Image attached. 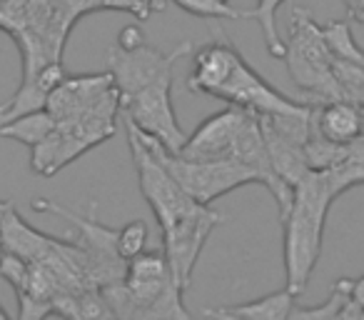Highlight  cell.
Instances as JSON below:
<instances>
[{"mask_svg":"<svg viewBox=\"0 0 364 320\" xmlns=\"http://www.w3.org/2000/svg\"><path fill=\"white\" fill-rule=\"evenodd\" d=\"M122 125H125L142 198L147 200L160 225V248L165 250L172 278L182 290H188L205 243L213 230L228 218L220 210L190 198L170 175V170L157 160L155 153L147 148L137 125H132L127 118H122Z\"/></svg>","mask_w":364,"mask_h":320,"instance_id":"cell-1","label":"cell"},{"mask_svg":"<svg viewBox=\"0 0 364 320\" xmlns=\"http://www.w3.org/2000/svg\"><path fill=\"white\" fill-rule=\"evenodd\" d=\"M188 88L200 96L225 100L228 105H240L255 113H302L312 108L309 100H294L274 91L235 48L225 33L205 43L193 58V71L188 76Z\"/></svg>","mask_w":364,"mask_h":320,"instance_id":"cell-2","label":"cell"},{"mask_svg":"<svg viewBox=\"0 0 364 320\" xmlns=\"http://www.w3.org/2000/svg\"><path fill=\"white\" fill-rule=\"evenodd\" d=\"M334 190L322 170H309L294 183L292 205L282 215V260L284 288L299 298L317 270L324 240V220L334 203Z\"/></svg>","mask_w":364,"mask_h":320,"instance_id":"cell-3","label":"cell"},{"mask_svg":"<svg viewBox=\"0 0 364 320\" xmlns=\"http://www.w3.org/2000/svg\"><path fill=\"white\" fill-rule=\"evenodd\" d=\"M112 318H177L188 320L182 288L172 278L165 250H142L127 260L125 278L100 288Z\"/></svg>","mask_w":364,"mask_h":320,"instance_id":"cell-4","label":"cell"},{"mask_svg":"<svg viewBox=\"0 0 364 320\" xmlns=\"http://www.w3.org/2000/svg\"><path fill=\"white\" fill-rule=\"evenodd\" d=\"M284 66L294 86L307 93V100L327 103L344 100L332 71V53L322 33V23L312 18L307 8L297 6L289 18V38L284 41Z\"/></svg>","mask_w":364,"mask_h":320,"instance_id":"cell-5","label":"cell"},{"mask_svg":"<svg viewBox=\"0 0 364 320\" xmlns=\"http://www.w3.org/2000/svg\"><path fill=\"white\" fill-rule=\"evenodd\" d=\"M140 135L147 143V148L157 155V160L180 183V188L203 205L215 203L218 198L232 193L235 188H242V185H259V175L240 160H190V158H182L177 153L167 150L157 138L147 135L142 130Z\"/></svg>","mask_w":364,"mask_h":320,"instance_id":"cell-6","label":"cell"},{"mask_svg":"<svg viewBox=\"0 0 364 320\" xmlns=\"http://www.w3.org/2000/svg\"><path fill=\"white\" fill-rule=\"evenodd\" d=\"M31 208L36 210V213L60 215V218L70 220L73 225H77L80 235L75 238V243L80 245L82 253H85L87 273H90V280L97 285V288L125 278L127 260H122L115 248L117 228L102 225V220L95 218V203L90 205L87 213H75V210H70V208H63V205L55 203V200L36 198L31 203Z\"/></svg>","mask_w":364,"mask_h":320,"instance_id":"cell-7","label":"cell"},{"mask_svg":"<svg viewBox=\"0 0 364 320\" xmlns=\"http://www.w3.org/2000/svg\"><path fill=\"white\" fill-rule=\"evenodd\" d=\"M172 76L152 81L150 86L140 88L127 98H120V115L135 123L142 133L157 138L167 150L180 153L188 135L182 133L177 123L175 108H172Z\"/></svg>","mask_w":364,"mask_h":320,"instance_id":"cell-8","label":"cell"},{"mask_svg":"<svg viewBox=\"0 0 364 320\" xmlns=\"http://www.w3.org/2000/svg\"><path fill=\"white\" fill-rule=\"evenodd\" d=\"M193 51V43L185 41L170 53H162L160 48L152 46H137L132 51H122L120 46H112L107 51V71L112 73V81L120 93V98H127L137 93L140 88L150 86L152 81L172 76L175 61L188 56Z\"/></svg>","mask_w":364,"mask_h":320,"instance_id":"cell-9","label":"cell"},{"mask_svg":"<svg viewBox=\"0 0 364 320\" xmlns=\"http://www.w3.org/2000/svg\"><path fill=\"white\" fill-rule=\"evenodd\" d=\"M112 96H120L112 73H87V76H65L48 96L46 108L55 118V125H70Z\"/></svg>","mask_w":364,"mask_h":320,"instance_id":"cell-10","label":"cell"},{"mask_svg":"<svg viewBox=\"0 0 364 320\" xmlns=\"http://www.w3.org/2000/svg\"><path fill=\"white\" fill-rule=\"evenodd\" d=\"M252 113L255 110L240 105H228L225 110L215 113L208 120H203V125H198L193 135H188L177 155L190 160H235L240 133L247 125Z\"/></svg>","mask_w":364,"mask_h":320,"instance_id":"cell-11","label":"cell"},{"mask_svg":"<svg viewBox=\"0 0 364 320\" xmlns=\"http://www.w3.org/2000/svg\"><path fill=\"white\" fill-rule=\"evenodd\" d=\"M50 245L53 235H46L33 225H28L13 205V200L0 203V250L13 253L31 263V260L43 258L50 250Z\"/></svg>","mask_w":364,"mask_h":320,"instance_id":"cell-12","label":"cell"},{"mask_svg":"<svg viewBox=\"0 0 364 320\" xmlns=\"http://www.w3.org/2000/svg\"><path fill=\"white\" fill-rule=\"evenodd\" d=\"M65 68L60 66V61H50L43 68H38L33 76L23 78V86L18 88V93L6 103L0 105V125L18 115H26V113L41 110L46 108L48 96L53 93V88L65 78Z\"/></svg>","mask_w":364,"mask_h":320,"instance_id":"cell-13","label":"cell"},{"mask_svg":"<svg viewBox=\"0 0 364 320\" xmlns=\"http://www.w3.org/2000/svg\"><path fill=\"white\" fill-rule=\"evenodd\" d=\"M312 130L327 140L347 145L364 133V108L352 100L319 103L312 110Z\"/></svg>","mask_w":364,"mask_h":320,"instance_id":"cell-14","label":"cell"},{"mask_svg":"<svg viewBox=\"0 0 364 320\" xmlns=\"http://www.w3.org/2000/svg\"><path fill=\"white\" fill-rule=\"evenodd\" d=\"M87 150H90V145L82 138L55 125V130L46 140L31 148V168L43 178H53V175L60 173L65 165H70L75 158H80Z\"/></svg>","mask_w":364,"mask_h":320,"instance_id":"cell-15","label":"cell"},{"mask_svg":"<svg viewBox=\"0 0 364 320\" xmlns=\"http://www.w3.org/2000/svg\"><path fill=\"white\" fill-rule=\"evenodd\" d=\"M294 298L287 288L274 290V293L264 295V298L250 300V303H237V305H223V308H208L203 310L208 318H220V320H287L292 313Z\"/></svg>","mask_w":364,"mask_h":320,"instance_id":"cell-16","label":"cell"},{"mask_svg":"<svg viewBox=\"0 0 364 320\" xmlns=\"http://www.w3.org/2000/svg\"><path fill=\"white\" fill-rule=\"evenodd\" d=\"M53 130H55V118L50 115L48 108H41V110L26 113V115H18V118H13V120L3 123V125H0V138L18 140V143H23V145L33 148L41 140H46Z\"/></svg>","mask_w":364,"mask_h":320,"instance_id":"cell-17","label":"cell"},{"mask_svg":"<svg viewBox=\"0 0 364 320\" xmlns=\"http://www.w3.org/2000/svg\"><path fill=\"white\" fill-rule=\"evenodd\" d=\"M322 33H324V41H327V48L334 61H347V63L364 66V51L359 48V43L354 41L352 28H349L347 21L322 23Z\"/></svg>","mask_w":364,"mask_h":320,"instance_id":"cell-18","label":"cell"},{"mask_svg":"<svg viewBox=\"0 0 364 320\" xmlns=\"http://www.w3.org/2000/svg\"><path fill=\"white\" fill-rule=\"evenodd\" d=\"M349 293H352V278H339L337 283H334L329 298L324 300L322 305H312V308H297V305H294L292 313H289V318H297V320H334V318H339L344 303L349 300Z\"/></svg>","mask_w":364,"mask_h":320,"instance_id":"cell-19","label":"cell"},{"mask_svg":"<svg viewBox=\"0 0 364 320\" xmlns=\"http://www.w3.org/2000/svg\"><path fill=\"white\" fill-rule=\"evenodd\" d=\"M282 3L284 0H257V8L247 11V16L252 18V21H257L259 28H262L267 53L272 58H279V61H282V56H284V41L277 28V8L282 6Z\"/></svg>","mask_w":364,"mask_h":320,"instance_id":"cell-20","label":"cell"},{"mask_svg":"<svg viewBox=\"0 0 364 320\" xmlns=\"http://www.w3.org/2000/svg\"><path fill=\"white\" fill-rule=\"evenodd\" d=\"M180 11L198 18H210V21H247V13L235 11L225 0H172Z\"/></svg>","mask_w":364,"mask_h":320,"instance_id":"cell-21","label":"cell"},{"mask_svg":"<svg viewBox=\"0 0 364 320\" xmlns=\"http://www.w3.org/2000/svg\"><path fill=\"white\" fill-rule=\"evenodd\" d=\"M147 238H150V230H147L145 220H130L127 225L117 228L115 248L120 253V258L132 260L135 255H140L147 248Z\"/></svg>","mask_w":364,"mask_h":320,"instance_id":"cell-22","label":"cell"},{"mask_svg":"<svg viewBox=\"0 0 364 320\" xmlns=\"http://www.w3.org/2000/svg\"><path fill=\"white\" fill-rule=\"evenodd\" d=\"M339 318L342 320H364V275L352 280V293H349V300L344 303Z\"/></svg>","mask_w":364,"mask_h":320,"instance_id":"cell-23","label":"cell"},{"mask_svg":"<svg viewBox=\"0 0 364 320\" xmlns=\"http://www.w3.org/2000/svg\"><path fill=\"white\" fill-rule=\"evenodd\" d=\"M142 31L137 26H127L120 31V36H117V46L122 48V51H132V48L142 46Z\"/></svg>","mask_w":364,"mask_h":320,"instance_id":"cell-24","label":"cell"},{"mask_svg":"<svg viewBox=\"0 0 364 320\" xmlns=\"http://www.w3.org/2000/svg\"><path fill=\"white\" fill-rule=\"evenodd\" d=\"M347 3V16L354 23H364V0H344Z\"/></svg>","mask_w":364,"mask_h":320,"instance_id":"cell-25","label":"cell"},{"mask_svg":"<svg viewBox=\"0 0 364 320\" xmlns=\"http://www.w3.org/2000/svg\"><path fill=\"white\" fill-rule=\"evenodd\" d=\"M225 3H230V0H225Z\"/></svg>","mask_w":364,"mask_h":320,"instance_id":"cell-26","label":"cell"}]
</instances>
